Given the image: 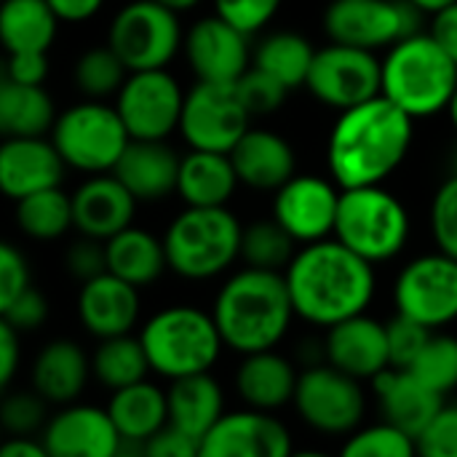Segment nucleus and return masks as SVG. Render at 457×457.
<instances>
[{"label":"nucleus","mask_w":457,"mask_h":457,"mask_svg":"<svg viewBox=\"0 0 457 457\" xmlns=\"http://www.w3.org/2000/svg\"><path fill=\"white\" fill-rule=\"evenodd\" d=\"M107 415L120 436V442L142 445L169 423V410H166V391H161L155 383L137 380L131 386H123L112 391Z\"/></svg>","instance_id":"obj_31"},{"label":"nucleus","mask_w":457,"mask_h":457,"mask_svg":"<svg viewBox=\"0 0 457 457\" xmlns=\"http://www.w3.org/2000/svg\"><path fill=\"white\" fill-rule=\"evenodd\" d=\"M415 447L426 457H457V404L439 407V412L418 434Z\"/></svg>","instance_id":"obj_46"},{"label":"nucleus","mask_w":457,"mask_h":457,"mask_svg":"<svg viewBox=\"0 0 457 457\" xmlns=\"http://www.w3.org/2000/svg\"><path fill=\"white\" fill-rule=\"evenodd\" d=\"M297 375L300 372L295 370V364L287 356L276 353L273 348L246 353L236 370V391L246 407L276 412L292 404Z\"/></svg>","instance_id":"obj_28"},{"label":"nucleus","mask_w":457,"mask_h":457,"mask_svg":"<svg viewBox=\"0 0 457 457\" xmlns=\"http://www.w3.org/2000/svg\"><path fill=\"white\" fill-rule=\"evenodd\" d=\"M249 118L236 94V83L198 80L185 91L177 131L193 150L230 153L249 129Z\"/></svg>","instance_id":"obj_13"},{"label":"nucleus","mask_w":457,"mask_h":457,"mask_svg":"<svg viewBox=\"0 0 457 457\" xmlns=\"http://www.w3.org/2000/svg\"><path fill=\"white\" fill-rule=\"evenodd\" d=\"M236 94H238V99H241V104L246 107L249 115H270L287 102L289 88L252 64L236 80Z\"/></svg>","instance_id":"obj_43"},{"label":"nucleus","mask_w":457,"mask_h":457,"mask_svg":"<svg viewBox=\"0 0 457 457\" xmlns=\"http://www.w3.org/2000/svg\"><path fill=\"white\" fill-rule=\"evenodd\" d=\"M415 453H418L415 439L388 420L378 426L356 428L353 434L345 436L343 445L345 457H412Z\"/></svg>","instance_id":"obj_41"},{"label":"nucleus","mask_w":457,"mask_h":457,"mask_svg":"<svg viewBox=\"0 0 457 457\" xmlns=\"http://www.w3.org/2000/svg\"><path fill=\"white\" fill-rule=\"evenodd\" d=\"M337 201V182L316 174H295L276 190L273 220L297 244H313L332 236Z\"/></svg>","instance_id":"obj_16"},{"label":"nucleus","mask_w":457,"mask_h":457,"mask_svg":"<svg viewBox=\"0 0 457 457\" xmlns=\"http://www.w3.org/2000/svg\"><path fill=\"white\" fill-rule=\"evenodd\" d=\"M284 281L295 316L324 329L367 313L378 289L375 265L337 238H321L295 252L284 268Z\"/></svg>","instance_id":"obj_1"},{"label":"nucleus","mask_w":457,"mask_h":457,"mask_svg":"<svg viewBox=\"0 0 457 457\" xmlns=\"http://www.w3.org/2000/svg\"><path fill=\"white\" fill-rule=\"evenodd\" d=\"M166 410H169V423L201 445L206 431L225 412L222 386L209 372L174 378L166 391Z\"/></svg>","instance_id":"obj_30"},{"label":"nucleus","mask_w":457,"mask_h":457,"mask_svg":"<svg viewBox=\"0 0 457 457\" xmlns=\"http://www.w3.org/2000/svg\"><path fill=\"white\" fill-rule=\"evenodd\" d=\"M129 139L115 104H107L104 99H86L56 112L51 126V142L64 166L83 174L112 171Z\"/></svg>","instance_id":"obj_8"},{"label":"nucleus","mask_w":457,"mask_h":457,"mask_svg":"<svg viewBox=\"0 0 457 457\" xmlns=\"http://www.w3.org/2000/svg\"><path fill=\"white\" fill-rule=\"evenodd\" d=\"M324 356L335 370L356 380H372L378 372L391 367L386 324L370 319L367 313L332 324L324 340Z\"/></svg>","instance_id":"obj_21"},{"label":"nucleus","mask_w":457,"mask_h":457,"mask_svg":"<svg viewBox=\"0 0 457 457\" xmlns=\"http://www.w3.org/2000/svg\"><path fill=\"white\" fill-rule=\"evenodd\" d=\"M420 11L407 0H332L324 11V32L335 43L378 51L418 32Z\"/></svg>","instance_id":"obj_11"},{"label":"nucleus","mask_w":457,"mask_h":457,"mask_svg":"<svg viewBox=\"0 0 457 457\" xmlns=\"http://www.w3.org/2000/svg\"><path fill=\"white\" fill-rule=\"evenodd\" d=\"M292 404L300 420L324 436L353 434L367 412V399L356 378L332 364H313L297 375Z\"/></svg>","instance_id":"obj_10"},{"label":"nucleus","mask_w":457,"mask_h":457,"mask_svg":"<svg viewBox=\"0 0 457 457\" xmlns=\"http://www.w3.org/2000/svg\"><path fill=\"white\" fill-rule=\"evenodd\" d=\"M150 372L174 380L212 372L222 353V337L212 313L193 305H171L150 316L139 332Z\"/></svg>","instance_id":"obj_6"},{"label":"nucleus","mask_w":457,"mask_h":457,"mask_svg":"<svg viewBox=\"0 0 457 457\" xmlns=\"http://www.w3.org/2000/svg\"><path fill=\"white\" fill-rule=\"evenodd\" d=\"M46 399L35 391H16L0 399V431L8 436H37L48 420Z\"/></svg>","instance_id":"obj_42"},{"label":"nucleus","mask_w":457,"mask_h":457,"mask_svg":"<svg viewBox=\"0 0 457 457\" xmlns=\"http://www.w3.org/2000/svg\"><path fill=\"white\" fill-rule=\"evenodd\" d=\"M29 287L27 257L8 241H0V316Z\"/></svg>","instance_id":"obj_48"},{"label":"nucleus","mask_w":457,"mask_h":457,"mask_svg":"<svg viewBox=\"0 0 457 457\" xmlns=\"http://www.w3.org/2000/svg\"><path fill=\"white\" fill-rule=\"evenodd\" d=\"M332 236L372 265L399 257L410 241V214L383 185L343 187Z\"/></svg>","instance_id":"obj_7"},{"label":"nucleus","mask_w":457,"mask_h":457,"mask_svg":"<svg viewBox=\"0 0 457 457\" xmlns=\"http://www.w3.org/2000/svg\"><path fill=\"white\" fill-rule=\"evenodd\" d=\"M431 35L445 46V51L453 56L457 64V0L453 5H447L445 11L434 13V29Z\"/></svg>","instance_id":"obj_55"},{"label":"nucleus","mask_w":457,"mask_h":457,"mask_svg":"<svg viewBox=\"0 0 457 457\" xmlns=\"http://www.w3.org/2000/svg\"><path fill=\"white\" fill-rule=\"evenodd\" d=\"M434 329L407 319V316H396L386 324V337H388V361L391 367L407 370L415 356L420 353V348L426 345V340L431 337Z\"/></svg>","instance_id":"obj_45"},{"label":"nucleus","mask_w":457,"mask_h":457,"mask_svg":"<svg viewBox=\"0 0 457 457\" xmlns=\"http://www.w3.org/2000/svg\"><path fill=\"white\" fill-rule=\"evenodd\" d=\"M59 19L46 0H3L0 3V46L8 54L48 51L56 37Z\"/></svg>","instance_id":"obj_33"},{"label":"nucleus","mask_w":457,"mask_h":457,"mask_svg":"<svg viewBox=\"0 0 457 457\" xmlns=\"http://www.w3.org/2000/svg\"><path fill=\"white\" fill-rule=\"evenodd\" d=\"M372 386H375L383 420L407 431L412 439H418V434L428 426V420L445 404V396L423 386L410 370L386 367L383 372L372 378Z\"/></svg>","instance_id":"obj_26"},{"label":"nucleus","mask_w":457,"mask_h":457,"mask_svg":"<svg viewBox=\"0 0 457 457\" xmlns=\"http://www.w3.org/2000/svg\"><path fill=\"white\" fill-rule=\"evenodd\" d=\"M407 370L431 391L442 396L453 394L457 388V337L431 332V337Z\"/></svg>","instance_id":"obj_40"},{"label":"nucleus","mask_w":457,"mask_h":457,"mask_svg":"<svg viewBox=\"0 0 457 457\" xmlns=\"http://www.w3.org/2000/svg\"><path fill=\"white\" fill-rule=\"evenodd\" d=\"M0 434H3V431H0ZM0 442H3V439H0Z\"/></svg>","instance_id":"obj_61"},{"label":"nucleus","mask_w":457,"mask_h":457,"mask_svg":"<svg viewBox=\"0 0 457 457\" xmlns=\"http://www.w3.org/2000/svg\"><path fill=\"white\" fill-rule=\"evenodd\" d=\"M185 91L179 80L158 70H134L115 94V110L131 139H166L179 126Z\"/></svg>","instance_id":"obj_14"},{"label":"nucleus","mask_w":457,"mask_h":457,"mask_svg":"<svg viewBox=\"0 0 457 457\" xmlns=\"http://www.w3.org/2000/svg\"><path fill=\"white\" fill-rule=\"evenodd\" d=\"M78 319L88 335L96 340L129 335L139 321V289L110 270L80 284L78 292Z\"/></svg>","instance_id":"obj_20"},{"label":"nucleus","mask_w":457,"mask_h":457,"mask_svg":"<svg viewBox=\"0 0 457 457\" xmlns=\"http://www.w3.org/2000/svg\"><path fill=\"white\" fill-rule=\"evenodd\" d=\"M147 372H150V364H147L145 348L139 337H131V332L99 340L91 356V375L110 391L145 380Z\"/></svg>","instance_id":"obj_37"},{"label":"nucleus","mask_w":457,"mask_h":457,"mask_svg":"<svg viewBox=\"0 0 457 457\" xmlns=\"http://www.w3.org/2000/svg\"><path fill=\"white\" fill-rule=\"evenodd\" d=\"M13 220L32 241H56L72 228V204L62 185L43 187L16 201Z\"/></svg>","instance_id":"obj_36"},{"label":"nucleus","mask_w":457,"mask_h":457,"mask_svg":"<svg viewBox=\"0 0 457 457\" xmlns=\"http://www.w3.org/2000/svg\"><path fill=\"white\" fill-rule=\"evenodd\" d=\"M415 118L383 94L340 110L329 131L327 166L340 187L383 185L412 147Z\"/></svg>","instance_id":"obj_2"},{"label":"nucleus","mask_w":457,"mask_h":457,"mask_svg":"<svg viewBox=\"0 0 457 457\" xmlns=\"http://www.w3.org/2000/svg\"><path fill=\"white\" fill-rule=\"evenodd\" d=\"M72 228L80 236L107 241L129 228L137 212V198L118 182L112 171L91 174L72 195Z\"/></svg>","instance_id":"obj_23"},{"label":"nucleus","mask_w":457,"mask_h":457,"mask_svg":"<svg viewBox=\"0 0 457 457\" xmlns=\"http://www.w3.org/2000/svg\"><path fill=\"white\" fill-rule=\"evenodd\" d=\"M407 3H412L420 13H439V11H445L447 5H453L455 0H407Z\"/></svg>","instance_id":"obj_57"},{"label":"nucleus","mask_w":457,"mask_h":457,"mask_svg":"<svg viewBox=\"0 0 457 457\" xmlns=\"http://www.w3.org/2000/svg\"><path fill=\"white\" fill-rule=\"evenodd\" d=\"M447 112H450V123H453V129L457 131V88L453 91V96H450V102H447V107H445Z\"/></svg>","instance_id":"obj_59"},{"label":"nucleus","mask_w":457,"mask_h":457,"mask_svg":"<svg viewBox=\"0 0 457 457\" xmlns=\"http://www.w3.org/2000/svg\"><path fill=\"white\" fill-rule=\"evenodd\" d=\"M3 319H5L19 335L35 332V329H40V327L46 324V319H48V300H46L37 289L27 287V289L8 305V311L3 313Z\"/></svg>","instance_id":"obj_50"},{"label":"nucleus","mask_w":457,"mask_h":457,"mask_svg":"<svg viewBox=\"0 0 457 457\" xmlns=\"http://www.w3.org/2000/svg\"><path fill=\"white\" fill-rule=\"evenodd\" d=\"M238 177V185L252 190H278L297 171L295 147L270 129H246L228 153Z\"/></svg>","instance_id":"obj_25"},{"label":"nucleus","mask_w":457,"mask_h":457,"mask_svg":"<svg viewBox=\"0 0 457 457\" xmlns=\"http://www.w3.org/2000/svg\"><path fill=\"white\" fill-rule=\"evenodd\" d=\"M457 88V64L431 32H412L394 43L380 62V94L410 118H431Z\"/></svg>","instance_id":"obj_4"},{"label":"nucleus","mask_w":457,"mask_h":457,"mask_svg":"<svg viewBox=\"0 0 457 457\" xmlns=\"http://www.w3.org/2000/svg\"><path fill=\"white\" fill-rule=\"evenodd\" d=\"M305 86L321 104L348 110L380 94V59L375 51L332 40L316 48Z\"/></svg>","instance_id":"obj_15"},{"label":"nucleus","mask_w":457,"mask_h":457,"mask_svg":"<svg viewBox=\"0 0 457 457\" xmlns=\"http://www.w3.org/2000/svg\"><path fill=\"white\" fill-rule=\"evenodd\" d=\"M145 455L150 457H201V445L185 431L166 423L145 442Z\"/></svg>","instance_id":"obj_51"},{"label":"nucleus","mask_w":457,"mask_h":457,"mask_svg":"<svg viewBox=\"0 0 457 457\" xmlns=\"http://www.w3.org/2000/svg\"><path fill=\"white\" fill-rule=\"evenodd\" d=\"M313 54H316V48L311 46V40L305 35L281 29V32H273L260 40L252 62L257 70L268 72L270 78H276L278 83H284L292 91L297 86H305Z\"/></svg>","instance_id":"obj_35"},{"label":"nucleus","mask_w":457,"mask_h":457,"mask_svg":"<svg viewBox=\"0 0 457 457\" xmlns=\"http://www.w3.org/2000/svg\"><path fill=\"white\" fill-rule=\"evenodd\" d=\"M56 118L54 99L43 86L0 83V137H43Z\"/></svg>","instance_id":"obj_34"},{"label":"nucleus","mask_w":457,"mask_h":457,"mask_svg":"<svg viewBox=\"0 0 457 457\" xmlns=\"http://www.w3.org/2000/svg\"><path fill=\"white\" fill-rule=\"evenodd\" d=\"M107 46L129 72L166 67L182 48L179 13L155 0H131L112 16Z\"/></svg>","instance_id":"obj_9"},{"label":"nucleus","mask_w":457,"mask_h":457,"mask_svg":"<svg viewBox=\"0 0 457 457\" xmlns=\"http://www.w3.org/2000/svg\"><path fill=\"white\" fill-rule=\"evenodd\" d=\"M182 51L195 78L212 83H236L252 62L249 35L217 13L198 19L187 35H182Z\"/></svg>","instance_id":"obj_17"},{"label":"nucleus","mask_w":457,"mask_h":457,"mask_svg":"<svg viewBox=\"0 0 457 457\" xmlns=\"http://www.w3.org/2000/svg\"><path fill=\"white\" fill-rule=\"evenodd\" d=\"M155 3H161V5H166V8H171V11H177V13H185V11L195 8L201 0H155Z\"/></svg>","instance_id":"obj_58"},{"label":"nucleus","mask_w":457,"mask_h":457,"mask_svg":"<svg viewBox=\"0 0 457 457\" xmlns=\"http://www.w3.org/2000/svg\"><path fill=\"white\" fill-rule=\"evenodd\" d=\"M46 3L51 5L59 21H70V24L94 19L104 5V0H46Z\"/></svg>","instance_id":"obj_54"},{"label":"nucleus","mask_w":457,"mask_h":457,"mask_svg":"<svg viewBox=\"0 0 457 457\" xmlns=\"http://www.w3.org/2000/svg\"><path fill=\"white\" fill-rule=\"evenodd\" d=\"M3 457H48L40 436H8L0 442Z\"/></svg>","instance_id":"obj_56"},{"label":"nucleus","mask_w":457,"mask_h":457,"mask_svg":"<svg viewBox=\"0 0 457 457\" xmlns=\"http://www.w3.org/2000/svg\"><path fill=\"white\" fill-rule=\"evenodd\" d=\"M292 436L281 420L262 410L222 412L201 439V457H287Z\"/></svg>","instance_id":"obj_18"},{"label":"nucleus","mask_w":457,"mask_h":457,"mask_svg":"<svg viewBox=\"0 0 457 457\" xmlns=\"http://www.w3.org/2000/svg\"><path fill=\"white\" fill-rule=\"evenodd\" d=\"M295 244L297 241L276 220H257L241 230L238 260H244L249 268L284 270L297 252Z\"/></svg>","instance_id":"obj_38"},{"label":"nucleus","mask_w":457,"mask_h":457,"mask_svg":"<svg viewBox=\"0 0 457 457\" xmlns=\"http://www.w3.org/2000/svg\"><path fill=\"white\" fill-rule=\"evenodd\" d=\"M431 233L439 252L457 260V174L439 185L431 201Z\"/></svg>","instance_id":"obj_44"},{"label":"nucleus","mask_w":457,"mask_h":457,"mask_svg":"<svg viewBox=\"0 0 457 457\" xmlns=\"http://www.w3.org/2000/svg\"><path fill=\"white\" fill-rule=\"evenodd\" d=\"M48 457H118L120 436L107 410L94 404H62L40 431Z\"/></svg>","instance_id":"obj_19"},{"label":"nucleus","mask_w":457,"mask_h":457,"mask_svg":"<svg viewBox=\"0 0 457 457\" xmlns=\"http://www.w3.org/2000/svg\"><path fill=\"white\" fill-rule=\"evenodd\" d=\"M0 3H3V0H0Z\"/></svg>","instance_id":"obj_62"},{"label":"nucleus","mask_w":457,"mask_h":457,"mask_svg":"<svg viewBox=\"0 0 457 457\" xmlns=\"http://www.w3.org/2000/svg\"><path fill=\"white\" fill-rule=\"evenodd\" d=\"M5 78L27 86H43L48 78V56L46 51H21V54H8L5 62Z\"/></svg>","instance_id":"obj_52"},{"label":"nucleus","mask_w":457,"mask_h":457,"mask_svg":"<svg viewBox=\"0 0 457 457\" xmlns=\"http://www.w3.org/2000/svg\"><path fill=\"white\" fill-rule=\"evenodd\" d=\"M126 75V64L110 46H94L83 51L72 70L75 86L80 94H86V99H107L118 94Z\"/></svg>","instance_id":"obj_39"},{"label":"nucleus","mask_w":457,"mask_h":457,"mask_svg":"<svg viewBox=\"0 0 457 457\" xmlns=\"http://www.w3.org/2000/svg\"><path fill=\"white\" fill-rule=\"evenodd\" d=\"M104 262L112 276L134 284L137 289L155 284L169 268L163 238L134 225L118 230L104 241Z\"/></svg>","instance_id":"obj_32"},{"label":"nucleus","mask_w":457,"mask_h":457,"mask_svg":"<svg viewBox=\"0 0 457 457\" xmlns=\"http://www.w3.org/2000/svg\"><path fill=\"white\" fill-rule=\"evenodd\" d=\"M179 155L166 139H129L112 166L118 182L137 198V204H158L177 190Z\"/></svg>","instance_id":"obj_24"},{"label":"nucleus","mask_w":457,"mask_h":457,"mask_svg":"<svg viewBox=\"0 0 457 457\" xmlns=\"http://www.w3.org/2000/svg\"><path fill=\"white\" fill-rule=\"evenodd\" d=\"M64 161L51 139L5 137L0 142V193L19 201L43 187L62 185Z\"/></svg>","instance_id":"obj_22"},{"label":"nucleus","mask_w":457,"mask_h":457,"mask_svg":"<svg viewBox=\"0 0 457 457\" xmlns=\"http://www.w3.org/2000/svg\"><path fill=\"white\" fill-rule=\"evenodd\" d=\"M241 230L228 206H185L163 236L166 265L187 281L217 278L238 260Z\"/></svg>","instance_id":"obj_5"},{"label":"nucleus","mask_w":457,"mask_h":457,"mask_svg":"<svg viewBox=\"0 0 457 457\" xmlns=\"http://www.w3.org/2000/svg\"><path fill=\"white\" fill-rule=\"evenodd\" d=\"M64 268L70 270L72 278H78L80 284L104 273L107 270V262H104V241H96V238H78L70 249H67V257H64Z\"/></svg>","instance_id":"obj_49"},{"label":"nucleus","mask_w":457,"mask_h":457,"mask_svg":"<svg viewBox=\"0 0 457 457\" xmlns=\"http://www.w3.org/2000/svg\"><path fill=\"white\" fill-rule=\"evenodd\" d=\"M91 378V359L75 340H51L46 343L29 372L32 391L48 404H70L86 391Z\"/></svg>","instance_id":"obj_27"},{"label":"nucleus","mask_w":457,"mask_h":457,"mask_svg":"<svg viewBox=\"0 0 457 457\" xmlns=\"http://www.w3.org/2000/svg\"><path fill=\"white\" fill-rule=\"evenodd\" d=\"M238 187V177L228 153L193 150L179 155L177 195L185 206H228Z\"/></svg>","instance_id":"obj_29"},{"label":"nucleus","mask_w":457,"mask_h":457,"mask_svg":"<svg viewBox=\"0 0 457 457\" xmlns=\"http://www.w3.org/2000/svg\"><path fill=\"white\" fill-rule=\"evenodd\" d=\"M217 16L241 29L244 35H254L273 21L281 8V0H214Z\"/></svg>","instance_id":"obj_47"},{"label":"nucleus","mask_w":457,"mask_h":457,"mask_svg":"<svg viewBox=\"0 0 457 457\" xmlns=\"http://www.w3.org/2000/svg\"><path fill=\"white\" fill-rule=\"evenodd\" d=\"M396 311L428 329L457 321V260L434 252L402 268L394 284Z\"/></svg>","instance_id":"obj_12"},{"label":"nucleus","mask_w":457,"mask_h":457,"mask_svg":"<svg viewBox=\"0 0 457 457\" xmlns=\"http://www.w3.org/2000/svg\"><path fill=\"white\" fill-rule=\"evenodd\" d=\"M212 319L222 345L241 356L276 348L295 319L284 273L249 265L233 273L214 297Z\"/></svg>","instance_id":"obj_3"},{"label":"nucleus","mask_w":457,"mask_h":457,"mask_svg":"<svg viewBox=\"0 0 457 457\" xmlns=\"http://www.w3.org/2000/svg\"><path fill=\"white\" fill-rule=\"evenodd\" d=\"M453 171L457 174V150H455V158H453Z\"/></svg>","instance_id":"obj_60"},{"label":"nucleus","mask_w":457,"mask_h":457,"mask_svg":"<svg viewBox=\"0 0 457 457\" xmlns=\"http://www.w3.org/2000/svg\"><path fill=\"white\" fill-rule=\"evenodd\" d=\"M21 361V340L19 332L0 316V394L11 386Z\"/></svg>","instance_id":"obj_53"}]
</instances>
